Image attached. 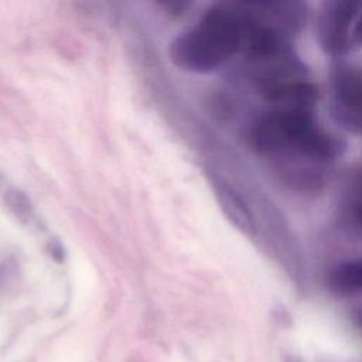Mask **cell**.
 <instances>
[{
  "label": "cell",
  "instance_id": "cell-1",
  "mask_svg": "<svg viewBox=\"0 0 362 362\" xmlns=\"http://www.w3.org/2000/svg\"><path fill=\"white\" fill-rule=\"evenodd\" d=\"M247 140L272 163L301 160L331 167L346 151V141L322 127L314 110L266 107L250 122Z\"/></svg>",
  "mask_w": 362,
  "mask_h": 362
},
{
  "label": "cell",
  "instance_id": "cell-2",
  "mask_svg": "<svg viewBox=\"0 0 362 362\" xmlns=\"http://www.w3.org/2000/svg\"><path fill=\"white\" fill-rule=\"evenodd\" d=\"M243 42L245 17L240 3H218L195 25L171 41L170 58L184 71L208 74L242 52Z\"/></svg>",
  "mask_w": 362,
  "mask_h": 362
},
{
  "label": "cell",
  "instance_id": "cell-3",
  "mask_svg": "<svg viewBox=\"0 0 362 362\" xmlns=\"http://www.w3.org/2000/svg\"><path fill=\"white\" fill-rule=\"evenodd\" d=\"M329 112L346 132L362 134V66L338 61L329 72Z\"/></svg>",
  "mask_w": 362,
  "mask_h": 362
},
{
  "label": "cell",
  "instance_id": "cell-4",
  "mask_svg": "<svg viewBox=\"0 0 362 362\" xmlns=\"http://www.w3.org/2000/svg\"><path fill=\"white\" fill-rule=\"evenodd\" d=\"M362 3L329 0L324 1L317 17V41L329 57L348 55L352 44V30Z\"/></svg>",
  "mask_w": 362,
  "mask_h": 362
},
{
  "label": "cell",
  "instance_id": "cell-5",
  "mask_svg": "<svg viewBox=\"0 0 362 362\" xmlns=\"http://www.w3.org/2000/svg\"><path fill=\"white\" fill-rule=\"evenodd\" d=\"M339 229L352 238H362V164L352 168L344 180L338 204Z\"/></svg>",
  "mask_w": 362,
  "mask_h": 362
},
{
  "label": "cell",
  "instance_id": "cell-6",
  "mask_svg": "<svg viewBox=\"0 0 362 362\" xmlns=\"http://www.w3.org/2000/svg\"><path fill=\"white\" fill-rule=\"evenodd\" d=\"M214 191L218 204L229 222L246 236H255L256 221L243 197L230 184L222 180L214 182Z\"/></svg>",
  "mask_w": 362,
  "mask_h": 362
},
{
  "label": "cell",
  "instance_id": "cell-7",
  "mask_svg": "<svg viewBox=\"0 0 362 362\" xmlns=\"http://www.w3.org/2000/svg\"><path fill=\"white\" fill-rule=\"evenodd\" d=\"M325 287L339 298L362 296V257L334 264L327 272Z\"/></svg>",
  "mask_w": 362,
  "mask_h": 362
},
{
  "label": "cell",
  "instance_id": "cell-8",
  "mask_svg": "<svg viewBox=\"0 0 362 362\" xmlns=\"http://www.w3.org/2000/svg\"><path fill=\"white\" fill-rule=\"evenodd\" d=\"M6 202L10 211L21 221L25 223H33L35 221V214L34 208L27 198V195L16 188H10L6 191Z\"/></svg>",
  "mask_w": 362,
  "mask_h": 362
},
{
  "label": "cell",
  "instance_id": "cell-9",
  "mask_svg": "<svg viewBox=\"0 0 362 362\" xmlns=\"http://www.w3.org/2000/svg\"><path fill=\"white\" fill-rule=\"evenodd\" d=\"M352 44L355 47H362V7L359 10V14L355 20L354 30H352Z\"/></svg>",
  "mask_w": 362,
  "mask_h": 362
},
{
  "label": "cell",
  "instance_id": "cell-10",
  "mask_svg": "<svg viewBox=\"0 0 362 362\" xmlns=\"http://www.w3.org/2000/svg\"><path fill=\"white\" fill-rule=\"evenodd\" d=\"M351 320L354 322V325L356 327V329L362 334V304L355 307L352 311H351Z\"/></svg>",
  "mask_w": 362,
  "mask_h": 362
},
{
  "label": "cell",
  "instance_id": "cell-11",
  "mask_svg": "<svg viewBox=\"0 0 362 362\" xmlns=\"http://www.w3.org/2000/svg\"><path fill=\"white\" fill-rule=\"evenodd\" d=\"M0 283H1V272H0Z\"/></svg>",
  "mask_w": 362,
  "mask_h": 362
}]
</instances>
